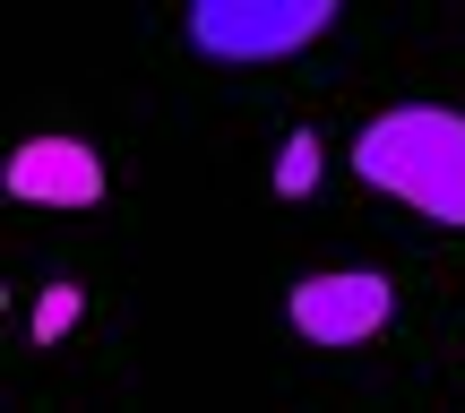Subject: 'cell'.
Listing matches in <instances>:
<instances>
[{"instance_id": "5", "label": "cell", "mask_w": 465, "mask_h": 413, "mask_svg": "<svg viewBox=\"0 0 465 413\" xmlns=\"http://www.w3.org/2000/svg\"><path fill=\"white\" fill-rule=\"evenodd\" d=\"M319 190V130H293L276 155V199H311Z\"/></svg>"}, {"instance_id": "3", "label": "cell", "mask_w": 465, "mask_h": 413, "mask_svg": "<svg viewBox=\"0 0 465 413\" xmlns=\"http://www.w3.org/2000/svg\"><path fill=\"white\" fill-rule=\"evenodd\" d=\"M284 319H293L302 345L353 353V345H371V336L397 319V284H388L380 267H319V276H302L293 293H284Z\"/></svg>"}, {"instance_id": "2", "label": "cell", "mask_w": 465, "mask_h": 413, "mask_svg": "<svg viewBox=\"0 0 465 413\" xmlns=\"http://www.w3.org/2000/svg\"><path fill=\"white\" fill-rule=\"evenodd\" d=\"M336 26V0H199L190 9V52L224 69H267V61H293L302 44Z\"/></svg>"}, {"instance_id": "1", "label": "cell", "mask_w": 465, "mask_h": 413, "mask_svg": "<svg viewBox=\"0 0 465 413\" xmlns=\"http://www.w3.org/2000/svg\"><path fill=\"white\" fill-rule=\"evenodd\" d=\"M353 172L431 224H465V113L457 103H388L353 138Z\"/></svg>"}, {"instance_id": "4", "label": "cell", "mask_w": 465, "mask_h": 413, "mask_svg": "<svg viewBox=\"0 0 465 413\" xmlns=\"http://www.w3.org/2000/svg\"><path fill=\"white\" fill-rule=\"evenodd\" d=\"M9 199L17 207H52V215H86L104 199V155L86 147V138H26V147L9 155Z\"/></svg>"}, {"instance_id": "6", "label": "cell", "mask_w": 465, "mask_h": 413, "mask_svg": "<svg viewBox=\"0 0 465 413\" xmlns=\"http://www.w3.org/2000/svg\"><path fill=\"white\" fill-rule=\"evenodd\" d=\"M78 319H86V293H78V284H44V293H35V345H61Z\"/></svg>"}]
</instances>
